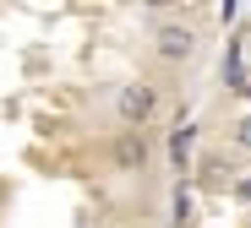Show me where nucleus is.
Here are the masks:
<instances>
[{"instance_id":"20e7f679","label":"nucleus","mask_w":251,"mask_h":228,"mask_svg":"<svg viewBox=\"0 0 251 228\" xmlns=\"http://www.w3.org/2000/svg\"><path fill=\"white\" fill-rule=\"evenodd\" d=\"M115 163H120V168H142V163H148V136H142V130H126L120 142H115Z\"/></svg>"},{"instance_id":"0eeeda50","label":"nucleus","mask_w":251,"mask_h":228,"mask_svg":"<svg viewBox=\"0 0 251 228\" xmlns=\"http://www.w3.org/2000/svg\"><path fill=\"white\" fill-rule=\"evenodd\" d=\"M240 43H246V55H251V27H240Z\"/></svg>"},{"instance_id":"39448f33","label":"nucleus","mask_w":251,"mask_h":228,"mask_svg":"<svg viewBox=\"0 0 251 228\" xmlns=\"http://www.w3.org/2000/svg\"><path fill=\"white\" fill-rule=\"evenodd\" d=\"M191 136H197L191 125H175V130H170V158H175L180 174H186V163H191Z\"/></svg>"},{"instance_id":"7ed1b4c3","label":"nucleus","mask_w":251,"mask_h":228,"mask_svg":"<svg viewBox=\"0 0 251 228\" xmlns=\"http://www.w3.org/2000/svg\"><path fill=\"white\" fill-rule=\"evenodd\" d=\"M219 76H224V87H229V93L251 98V55H246V43H240V33L229 38V49H224V65H219Z\"/></svg>"},{"instance_id":"f03ea898","label":"nucleus","mask_w":251,"mask_h":228,"mask_svg":"<svg viewBox=\"0 0 251 228\" xmlns=\"http://www.w3.org/2000/svg\"><path fill=\"white\" fill-rule=\"evenodd\" d=\"M153 43H158V55L164 60H191L197 55V27L191 22H158V33H153Z\"/></svg>"},{"instance_id":"423d86ee","label":"nucleus","mask_w":251,"mask_h":228,"mask_svg":"<svg viewBox=\"0 0 251 228\" xmlns=\"http://www.w3.org/2000/svg\"><path fill=\"white\" fill-rule=\"evenodd\" d=\"M235 142H240V147H246V152H251V114H246V120H240V125H235Z\"/></svg>"},{"instance_id":"f257e3e1","label":"nucleus","mask_w":251,"mask_h":228,"mask_svg":"<svg viewBox=\"0 0 251 228\" xmlns=\"http://www.w3.org/2000/svg\"><path fill=\"white\" fill-rule=\"evenodd\" d=\"M115 109H120V120L131 125V130H142V125L153 120V109H158V87L142 82V76H137V82H126V87H120V98H115Z\"/></svg>"}]
</instances>
